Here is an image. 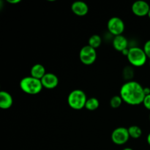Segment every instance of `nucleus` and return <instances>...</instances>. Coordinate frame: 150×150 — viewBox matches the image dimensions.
<instances>
[{"label": "nucleus", "mask_w": 150, "mask_h": 150, "mask_svg": "<svg viewBox=\"0 0 150 150\" xmlns=\"http://www.w3.org/2000/svg\"><path fill=\"white\" fill-rule=\"evenodd\" d=\"M100 106V102L98 99L96 98H88L86 100V105H85V108L88 111H93L98 109V107Z\"/></svg>", "instance_id": "4468645a"}, {"label": "nucleus", "mask_w": 150, "mask_h": 150, "mask_svg": "<svg viewBox=\"0 0 150 150\" xmlns=\"http://www.w3.org/2000/svg\"><path fill=\"white\" fill-rule=\"evenodd\" d=\"M143 105L146 109L149 110L150 111V95H146V96H145L143 101Z\"/></svg>", "instance_id": "aec40b11"}, {"label": "nucleus", "mask_w": 150, "mask_h": 150, "mask_svg": "<svg viewBox=\"0 0 150 150\" xmlns=\"http://www.w3.org/2000/svg\"><path fill=\"white\" fill-rule=\"evenodd\" d=\"M129 63L133 67H139L144 65L146 62L147 57L143 48L138 46L130 47L129 54L127 57Z\"/></svg>", "instance_id": "20e7f679"}, {"label": "nucleus", "mask_w": 150, "mask_h": 150, "mask_svg": "<svg viewBox=\"0 0 150 150\" xmlns=\"http://www.w3.org/2000/svg\"><path fill=\"white\" fill-rule=\"evenodd\" d=\"M86 95L81 89H74L70 92L67 97V103L71 108L74 110H81L85 108Z\"/></svg>", "instance_id": "7ed1b4c3"}, {"label": "nucleus", "mask_w": 150, "mask_h": 150, "mask_svg": "<svg viewBox=\"0 0 150 150\" xmlns=\"http://www.w3.org/2000/svg\"><path fill=\"white\" fill-rule=\"evenodd\" d=\"M102 43V38L98 35H93L89 38L88 40V45L92 47L95 49L99 48Z\"/></svg>", "instance_id": "dca6fc26"}, {"label": "nucleus", "mask_w": 150, "mask_h": 150, "mask_svg": "<svg viewBox=\"0 0 150 150\" xmlns=\"http://www.w3.org/2000/svg\"><path fill=\"white\" fill-rule=\"evenodd\" d=\"M7 2L10 4H16L21 2V0H7Z\"/></svg>", "instance_id": "412c9836"}, {"label": "nucleus", "mask_w": 150, "mask_h": 150, "mask_svg": "<svg viewBox=\"0 0 150 150\" xmlns=\"http://www.w3.org/2000/svg\"><path fill=\"white\" fill-rule=\"evenodd\" d=\"M144 92L145 96H146V95H150V88H149V87H144Z\"/></svg>", "instance_id": "4be33fe9"}, {"label": "nucleus", "mask_w": 150, "mask_h": 150, "mask_svg": "<svg viewBox=\"0 0 150 150\" xmlns=\"http://www.w3.org/2000/svg\"><path fill=\"white\" fill-rule=\"evenodd\" d=\"M43 88L47 89H54L58 86L59 79L55 74L52 73H46V74L41 79Z\"/></svg>", "instance_id": "1a4fd4ad"}, {"label": "nucleus", "mask_w": 150, "mask_h": 150, "mask_svg": "<svg viewBox=\"0 0 150 150\" xmlns=\"http://www.w3.org/2000/svg\"><path fill=\"white\" fill-rule=\"evenodd\" d=\"M21 89L28 95H38L42 91V86L41 80L35 79L32 76H26L21 80L19 83Z\"/></svg>", "instance_id": "f03ea898"}, {"label": "nucleus", "mask_w": 150, "mask_h": 150, "mask_svg": "<svg viewBox=\"0 0 150 150\" xmlns=\"http://www.w3.org/2000/svg\"><path fill=\"white\" fill-rule=\"evenodd\" d=\"M123 100L120 95H115L113 96L110 100V105L113 108H118L121 106Z\"/></svg>", "instance_id": "a211bd4d"}, {"label": "nucleus", "mask_w": 150, "mask_h": 150, "mask_svg": "<svg viewBox=\"0 0 150 150\" xmlns=\"http://www.w3.org/2000/svg\"><path fill=\"white\" fill-rule=\"evenodd\" d=\"M149 121H150V114H149Z\"/></svg>", "instance_id": "bb28decb"}, {"label": "nucleus", "mask_w": 150, "mask_h": 150, "mask_svg": "<svg viewBox=\"0 0 150 150\" xmlns=\"http://www.w3.org/2000/svg\"><path fill=\"white\" fill-rule=\"evenodd\" d=\"M128 130L129 135L130 137L132 139H137L142 136V130L140 127L137 125H131L127 128Z\"/></svg>", "instance_id": "2eb2a0df"}, {"label": "nucleus", "mask_w": 150, "mask_h": 150, "mask_svg": "<svg viewBox=\"0 0 150 150\" xmlns=\"http://www.w3.org/2000/svg\"><path fill=\"white\" fill-rule=\"evenodd\" d=\"M112 45L114 49L117 50V51L122 52L125 49L128 48L129 42L127 38L122 35L114 37L112 40Z\"/></svg>", "instance_id": "9b49d317"}, {"label": "nucleus", "mask_w": 150, "mask_h": 150, "mask_svg": "<svg viewBox=\"0 0 150 150\" xmlns=\"http://www.w3.org/2000/svg\"><path fill=\"white\" fill-rule=\"evenodd\" d=\"M135 75L134 69L132 66H126L122 70V78L127 81H130Z\"/></svg>", "instance_id": "f3484780"}, {"label": "nucleus", "mask_w": 150, "mask_h": 150, "mask_svg": "<svg viewBox=\"0 0 150 150\" xmlns=\"http://www.w3.org/2000/svg\"><path fill=\"white\" fill-rule=\"evenodd\" d=\"M120 95L123 102L130 105H138L143 103L145 98L144 87L137 81H127L121 86Z\"/></svg>", "instance_id": "f257e3e1"}, {"label": "nucleus", "mask_w": 150, "mask_h": 150, "mask_svg": "<svg viewBox=\"0 0 150 150\" xmlns=\"http://www.w3.org/2000/svg\"><path fill=\"white\" fill-rule=\"evenodd\" d=\"M149 66H150V61H149Z\"/></svg>", "instance_id": "cd10ccee"}, {"label": "nucleus", "mask_w": 150, "mask_h": 150, "mask_svg": "<svg viewBox=\"0 0 150 150\" xmlns=\"http://www.w3.org/2000/svg\"><path fill=\"white\" fill-rule=\"evenodd\" d=\"M45 74H46L45 68L42 64H35L31 68L30 76L35 78V79L41 80Z\"/></svg>", "instance_id": "ddd939ff"}, {"label": "nucleus", "mask_w": 150, "mask_h": 150, "mask_svg": "<svg viewBox=\"0 0 150 150\" xmlns=\"http://www.w3.org/2000/svg\"><path fill=\"white\" fill-rule=\"evenodd\" d=\"M148 17H149V19H150V10H149V13H148Z\"/></svg>", "instance_id": "a878e982"}, {"label": "nucleus", "mask_w": 150, "mask_h": 150, "mask_svg": "<svg viewBox=\"0 0 150 150\" xmlns=\"http://www.w3.org/2000/svg\"><path fill=\"white\" fill-rule=\"evenodd\" d=\"M13 103L12 95L6 91L0 92V108L1 109L7 110L11 108Z\"/></svg>", "instance_id": "f8f14e48"}, {"label": "nucleus", "mask_w": 150, "mask_h": 150, "mask_svg": "<svg viewBox=\"0 0 150 150\" xmlns=\"http://www.w3.org/2000/svg\"><path fill=\"white\" fill-rule=\"evenodd\" d=\"M133 14L139 17H144L148 16L150 10L149 4L144 0H137L135 1L131 7Z\"/></svg>", "instance_id": "6e6552de"}, {"label": "nucleus", "mask_w": 150, "mask_h": 150, "mask_svg": "<svg viewBox=\"0 0 150 150\" xmlns=\"http://www.w3.org/2000/svg\"><path fill=\"white\" fill-rule=\"evenodd\" d=\"M129 50H130V48H126V49H125L124 51H122V55L125 56V57H127V55H128L129 54Z\"/></svg>", "instance_id": "5701e85b"}, {"label": "nucleus", "mask_w": 150, "mask_h": 150, "mask_svg": "<svg viewBox=\"0 0 150 150\" xmlns=\"http://www.w3.org/2000/svg\"><path fill=\"white\" fill-rule=\"evenodd\" d=\"M143 49L144 51L147 58L150 59V40H147L145 42Z\"/></svg>", "instance_id": "6ab92c4d"}, {"label": "nucleus", "mask_w": 150, "mask_h": 150, "mask_svg": "<svg viewBox=\"0 0 150 150\" xmlns=\"http://www.w3.org/2000/svg\"><path fill=\"white\" fill-rule=\"evenodd\" d=\"M97 59L96 49L89 45L82 47L79 52V59L85 65H91Z\"/></svg>", "instance_id": "39448f33"}, {"label": "nucleus", "mask_w": 150, "mask_h": 150, "mask_svg": "<svg viewBox=\"0 0 150 150\" xmlns=\"http://www.w3.org/2000/svg\"><path fill=\"white\" fill-rule=\"evenodd\" d=\"M125 23L122 19L119 17H112L107 23L108 32L114 37L122 35L125 31Z\"/></svg>", "instance_id": "423d86ee"}, {"label": "nucleus", "mask_w": 150, "mask_h": 150, "mask_svg": "<svg viewBox=\"0 0 150 150\" xmlns=\"http://www.w3.org/2000/svg\"><path fill=\"white\" fill-rule=\"evenodd\" d=\"M111 141L117 145H124L130 139L128 130L124 127H119L114 129L111 133Z\"/></svg>", "instance_id": "0eeeda50"}, {"label": "nucleus", "mask_w": 150, "mask_h": 150, "mask_svg": "<svg viewBox=\"0 0 150 150\" xmlns=\"http://www.w3.org/2000/svg\"><path fill=\"white\" fill-rule=\"evenodd\" d=\"M122 150H133L132 148H129V147H127V148H125V149H123Z\"/></svg>", "instance_id": "393cba45"}, {"label": "nucleus", "mask_w": 150, "mask_h": 150, "mask_svg": "<svg viewBox=\"0 0 150 150\" xmlns=\"http://www.w3.org/2000/svg\"><path fill=\"white\" fill-rule=\"evenodd\" d=\"M146 142H147L148 144H149L150 146V133H149V134H148L147 138H146Z\"/></svg>", "instance_id": "b1692460"}, {"label": "nucleus", "mask_w": 150, "mask_h": 150, "mask_svg": "<svg viewBox=\"0 0 150 150\" xmlns=\"http://www.w3.org/2000/svg\"><path fill=\"white\" fill-rule=\"evenodd\" d=\"M72 12L78 16H84L89 12V6L82 1H76L72 4Z\"/></svg>", "instance_id": "9d476101"}]
</instances>
